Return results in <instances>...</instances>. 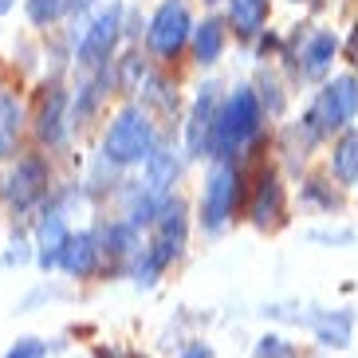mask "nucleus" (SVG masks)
Segmentation results:
<instances>
[{
  "label": "nucleus",
  "mask_w": 358,
  "mask_h": 358,
  "mask_svg": "<svg viewBox=\"0 0 358 358\" xmlns=\"http://www.w3.org/2000/svg\"><path fill=\"white\" fill-rule=\"evenodd\" d=\"M154 244H150V256L166 268L169 260H178L181 248H185V205L178 197H166L154 213Z\"/></svg>",
  "instance_id": "7"
},
{
  "label": "nucleus",
  "mask_w": 358,
  "mask_h": 358,
  "mask_svg": "<svg viewBox=\"0 0 358 358\" xmlns=\"http://www.w3.org/2000/svg\"><path fill=\"white\" fill-rule=\"evenodd\" d=\"M335 52H338V36L335 32H315L303 48V75H311V79L323 75L327 67H331V59H335Z\"/></svg>",
  "instance_id": "16"
},
{
  "label": "nucleus",
  "mask_w": 358,
  "mask_h": 358,
  "mask_svg": "<svg viewBox=\"0 0 358 358\" xmlns=\"http://www.w3.org/2000/svg\"><path fill=\"white\" fill-rule=\"evenodd\" d=\"M142 166H146V185H142V193H146L150 201H158V205L166 197H173L169 189H173V181H178V158H173L169 150L154 146V154H150Z\"/></svg>",
  "instance_id": "10"
},
{
  "label": "nucleus",
  "mask_w": 358,
  "mask_h": 358,
  "mask_svg": "<svg viewBox=\"0 0 358 358\" xmlns=\"http://www.w3.org/2000/svg\"><path fill=\"white\" fill-rule=\"evenodd\" d=\"M236 197H241V173L229 162H221L209 173V185H205V197H201V221H205V229L209 232L224 229V221L232 217Z\"/></svg>",
  "instance_id": "5"
},
{
  "label": "nucleus",
  "mask_w": 358,
  "mask_h": 358,
  "mask_svg": "<svg viewBox=\"0 0 358 358\" xmlns=\"http://www.w3.org/2000/svg\"><path fill=\"white\" fill-rule=\"evenodd\" d=\"M350 59L358 64V32H355V40H350Z\"/></svg>",
  "instance_id": "29"
},
{
  "label": "nucleus",
  "mask_w": 358,
  "mask_h": 358,
  "mask_svg": "<svg viewBox=\"0 0 358 358\" xmlns=\"http://www.w3.org/2000/svg\"><path fill=\"white\" fill-rule=\"evenodd\" d=\"M355 115H358V79L355 75H338V79H331V83L323 87V95L315 99L307 122H311L315 134H323V130L347 127Z\"/></svg>",
  "instance_id": "3"
},
{
  "label": "nucleus",
  "mask_w": 358,
  "mask_h": 358,
  "mask_svg": "<svg viewBox=\"0 0 358 358\" xmlns=\"http://www.w3.org/2000/svg\"><path fill=\"white\" fill-rule=\"evenodd\" d=\"M213 122H217V87H201L197 103H193V115H189V127H185V142H189V154L205 158L209 154V142H213Z\"/></svg>",
  "instance_id": "8"
},
{
  "label": "nucleus",
  "mask_w": 358,
  "mask_h": 358,
  "mask_svg": "<svg viewBox=\"0 0 358 358\" xmlns=\"http://www.w3.org/2000/svg\"><path fill=\"white\" fill-rule=\"evenodd\" d=\"M59 268H64L67 275H91L99 264V241L91 236V232H79V236H67L64 252H59Z\"/></svg>",
  "instance_id": "12"
},
{
  "label": "nucleus",
  "mask_w": 358,
  "mask_h": 358,
  "mask_svg": "<svg viewBox=\"0 0 358 358\" xmlns=\"http://www.w3.org/2000/svg\"><path fill=\"white\" fill-rule=\"evenodd\" d=\"M315 241H335V244H347L350 241V232H311Z\"/></svg>",
  "instance_id": "26"
},
{
  "label": "nucleus",
  "mask_w": 358,
  "mask_h": 358,
  "mask_svg": "<svg viewBox=\"0 0 358 358\" xmlns=\"http://www.w3.org/2000/svg\"><path fill=\"white\" fill-rule=\"evenodd\" d=\"M64 12V0H28V16L32 24H52Z\"/></svg>",
  "instance_id": "22"
},
{
  "label": "nucleus",
  "mask_w": 358,
  "mask_h": 358,
  "mask_svg": "<svg viewBox=\"0 0 358 358\" xmlns=\"http://www.w3.org/2000/svg\"><path fill=\"white\" fill-rule=\"evenodd\" d=\"M103 87H106V75H99L95 83H87V87H83V103H75V115H71L75 122H83V118L99 106V99H103Z\"/></svg>",
  "instance_id": "21"
},
{
  "label": "nucleus",
  "mask_w": 358,
  "mask_h": 358,
  "mask_svg": "<svg viewBox=\"0 0 358 358\" xmlns=\"http://www.w3.org/2000/svg\"><path fill=\"white\" fill-rule=\"evenodd\" d=\"M224 52V24L221 20H205L193 28V55L197 64H217Z\"/></svg>",
  "instance_id": "17"
},
{
  "label": "nucleus",
  "mask_w": 358,
  "mask_h": 358,
  "mask_svg": "<svg viewBox=\"0 0 358 358\" xmlns=\"http://www.w3.org/2000/svg\"><path fill=\"white\" fill-rule=\"evenodd\" d=\"M24 127V110L12 95H0V158H8L16 150V138H20Z\"/></svg>",
  "instance_id": "20"
},
{
  "label": "nucleus",
  "mask_w": 358,
  "mask_h": 358,
  "mask_svg": "<svg viewBox=\"0 0 358 358\" xmlns=\"http://www.w3.org/2000/svg\"><path fill=\"white\" fill-rule=\"evenodd\" d=\"M43 355H48V347H43L40 338H20V343L8 350V358H43Z\"/></svg>",
  "instance_id": "24"
},
{
  "label": "nucleus",
  "mask_w": 358,
  "mask_h": 358,
  "mask_svg": "<svg viewBox=\"0 0 358 358\" xmlns=\"http://www.w3.org/2000/svg\"><path fill=\"white\" fill-rule=\"evenodd\" d=\"M138 67H142V59H138V55H127V67H122V91H134Z\"/></svg>",
  "instance_id": "25"
},
{
  "label": "nucleus",
  "mask_w": 358,
  "mask_h": 358,
  "mask_svg": "<svg viewBox=\"0 0 358 358\" xmlns=\"http://www.w3.org/2000/svg\"><path fill=\"white\" fill-rule=\"evenodd\" d=\"M181 358H213V350L209 347H185V355Z\"/></svg>",
  "instance_id": "27"
},
{
  "label": "nucleus",
  "mask_w": 358,
  "mask_h": 358,
  "mask_svg": "<svg viewBox=\"0 0 358 358\" xmlns=\"http://www.w3.org/2000/svg\"><path fill=\"white\" fill-rule=\"evenodd\" d=\"M67 122V91L64 87H48V95L40 103V118H36V134L43 142H59Z\"/></svg>",
  "instance_id": "13"
},
{
  "label": "nucleus",
  "mask_w": 358,
  "mask_h": 358,
  "mask_svg": "<svg viewBox=\"0 0 358 358\" xmlns=\"http://www.w3.org/2000/svg\"><path fill=\"white\" fill-rule=\"evenodd\" d=\"M193 36V20H189V8H185V0H162L158 12H154V20H150V48L169 59V55H178L185 48V40Z\"/></svg>",
  "instance_id": "4"
},
{
  "label": "nucleus",
  "mask_w": 358,
  "mask_h": 358,
  "mask_svg": "<svg viewBox=\"0 0 358 358\" xmlns=\"http://www.w3.org/2000/svg\"><path fill=\"white\" fill-rule=\"evenodd\" d=\"M311 327H315V335L323 338L327 347H347L350 331H355V319L347 311H323V315L311 319Z\"/></svg>",
  "instance_id": "19"
},
{
  "label": "nucleus",
  "mask_w": 358,
  "mask_h": 358,
  "mask_svg": "<svg viewBox=\"0 0 358 358\" xmlns=\"http://www.w3.org/2000/svg\"><path fill=\"white\" fill-rule=\"evenodd\" d=\"M118 32H122V8L110 4V8L99 12L95 20L83 28V36H79V64L83 67H103L106 59H110V52H115Z\"/></svg>",
  "instance_id": "6"
},
{
  "label": "nucleus",
  "mask_w": 358,
  "mask_h": 358,
  "mask_svg": "<svg viewBox=\"0 0 358 358\" xmlns=\"http://www.w3.org/2000/svg\"><path fill=\"white\" fill-rule=\"evenodd\" d=\"M67 224L59 213H48L40 221V229H36V244H40V264L43 268H52L55 260H59V252H64V244H67Z\"/></svg>",
  "instance_id": "14"
},
{
  "label": "nucleus",
  "mask_w": 358,
  "mask_h": 358,
  "mask_svg": "<svg viewBox=\"0 0 358 358\" xmlns=\"http://www.w3.org/2000/svg\"><path fill=\"white\" fill-rule=\"evenodd\" d=\"M103 154L115 166H138L154 154V122L142 106H122L115 115V122L106 130Z\"/></svg>",
  "instance_id": "2"
},
{
  "label": "nucleus",
  "mask_w": 358,
  "mask_h": 358,
  "mask_svg": "<svg viewBox=\"0 0 358 358\" xmlns=\"http://www.w3.org/2000/svg\"><path fill=\"white\" fill-rule=\"evenodd\" d=\"M331 169H335V178L343 185H355L358 181V134L355 130H347L335 142V150H331Z\"/></svg>",
  "instance_id": "18"
},
{
  "label": "nucleus",
  "mask_w": 358,
  "mask_h": 358,
  "mask_svg": "<svg viewBox=\"0 0 358 358\" xmlns=\"http://www.w3.org/2000/svg\"><path fill=\"white\" fill-rule=\"evenodd\" d=\"M91 0H64V12H79V8H87Z\"/></svg>",
  "instance_id": "28"
},
{
  "label": "nucleus",
  "mask_w": 358,
  "mask_h": 358,
  "mask_svg": "<svg viewBox=\"0 0 358 358\" xmlns=\"http://www.w3.org/2000/svg\"><path fill=\"white\" fill-rule=\"evenodd\" d=\"M12 8V0H0V12H8Z\"/></svg>",
  "instance_id": "30"
},
{
  "label": "nucleus",
  "mask_w": 358,
  "mask_h": 358,
  "mask_svg": "<svg viewBox=\"0 0 358 358\" xmlns=\"http://www.w3.org/2000/svg\"><path fill=\"white\" fill-rule=\"evenodd\" d=\"M229 20L244 40H252L268 20V0H229Z\"/></svg>",
  "instance_id": "15"
},
{
  "label": "nucleus",
  "mask_w": 358,
  "mask_h": 358,
  "mask_svg": "<svg viewBox=\"0 0 358 358\" xmlns=\"http://www.w3.org/2000/svg\"><path fill=\"white\" fill-rule=\"evenodd\" d=\"M280 213H284V185H280V178H275L272 169H264V173H260V185H256V201H252V209H248V217H252L260 229H268V224L280 221Z\"/></svg>",
  "instance_id": "11"
},
{
  "label": "nucleus",
  "mask_w": 358,
  "mask_h": 358,
  "mask_svg": "<svg viewBox=\"0 0 358 358\" xmlns=\"http://www.w3.org/2000/svg\"><path fill=\"white\" fill-rule=\"evenodd\" d=\"M43 189H48V166H43L40 158H24L20 166L12 169V178H8V201L16 205V209H28L32 201H40Z\"/></svg>",
  "instance_id": "9"
},
{
  "label": "nucleus",
  "mask_w": 358,
  "mask_h": 358,
  "mask_svg": "<svg viewBox=\"0 0 358 358\" xmlns=\"http://www.w3.org/2000/svg\"><path fill=\"white\" fill-rule=\"evenodd\" d=\"M260 130V99L252 87H236L229 95V103L217 106V122H213V158H224L236 146H244L248 138Z\"/></svg>",
  "instance_id": "1"
},
{
  "label": "nucleus",
  "mask_w": 358,
  "mask_h": 358,
  "mask_svg": "<svg viewBox=\"0 0 358 358\" xmlns=\"http://www.w3.org/2000/svg\"><path fill=\"white\" fill-rule=\"evenodd\" d=\"M256 358H295L292 343H284L280 335H264L260 347H256Z\"/></svg>",
  "instance_id": "23"
}]
</instances>
